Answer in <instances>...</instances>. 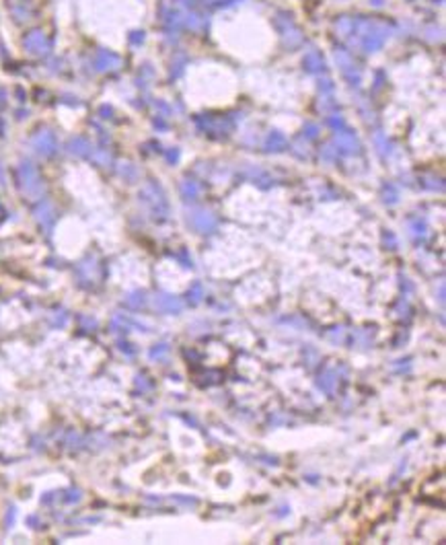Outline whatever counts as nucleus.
<instances>
[{"mask_svg": "<svg viewBox=\"0 0 446 545\" xmlns=\"http://www.w3.org/2000/svg\"><path fill=\"white\" fill-rule=\"evenodd\" d=\"M156 307L162 313H181L183 303L179 299H175V297H169V294H160V297L156 299Z\"/></svg>", "mask_w": 446, "mask_h": 545, "instance_id": "nucleus-1", "label": "nucleus"}, {"mask_svg": "<svg viewBox=\"0 0 446 545\" xmlns=\"http://www.w3.org/2000/svg\"><path fill=\"white\" fill-rule=\"evenodd\" d=\"M337 375L333 373V371H327V373H323L321 377H319V383L317 385L325 391V393H329V395H333L335 393V385H337V379H335Z\"/></svg>", "mask_w": 446, "mask_h": 545, "instance_id": "nucleus-2", "label": "nucleus"}, {"mask_svg": "<svg viewBox=\"0 0 446 545\" xmlns=\"http://www.w3.org/2000/svg\"><path fill=\"white\" fill-rule=\"evenodd\" d=\"M202 297H204V286H202V282H193V286H191L189 292H187V301H189L191 305H198V303L202 301Z\"/></svg>", "mask_w": 446, "mask_h": 545, "instance_id": "nucleus-3", "label": "nucleus"}, {"mask_svg": "<svg viewBox=\"0 0 446 545\" xmlns=\"http://www.w3.org/2000/svg\"><path fill=\"white\" fill-rule=\"evenodd\" d=\"M169 350V346L167 344H160V348L158 350H152V356H158V354H162V352H167Z\"/></svg>", "mask_w": 446, "mask_h": 545, "instance_id": "nucleus-4", "label": "nucleus"}]
</instances>
